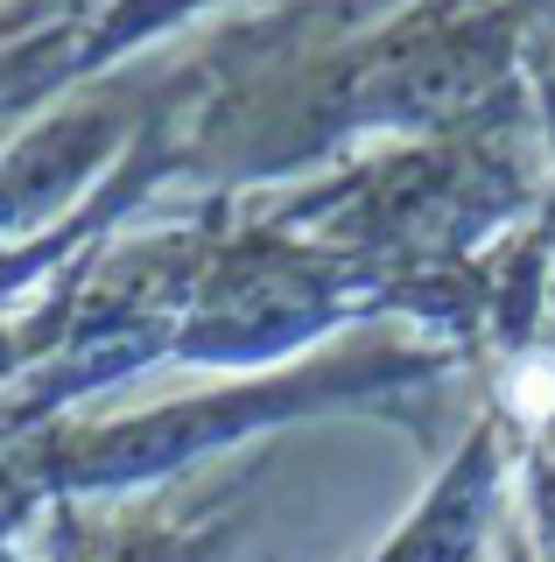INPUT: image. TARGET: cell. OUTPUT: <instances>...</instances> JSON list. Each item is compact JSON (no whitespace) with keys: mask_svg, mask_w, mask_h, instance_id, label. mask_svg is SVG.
<instances>
[{"mask_svg":"<svg viewBox=\"0 0 555 562\" xmlns=\"http://www.w3.org/2000/svg\"><path fill=\"white\" fill-rule=\"evenodd\" d=\"M513 408L528 415V422H542L555 408V373L548 366H520V380H513Z\"/></svg>","mask_w":555,"mask_h":562,"instance_id":"obj_1","label":"cell"}]
</instances>
